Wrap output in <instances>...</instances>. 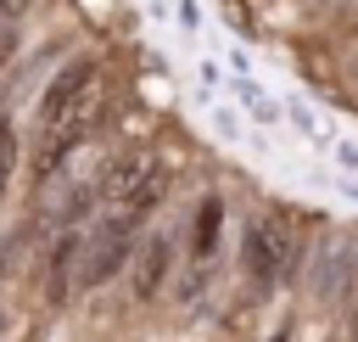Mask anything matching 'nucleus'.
Returning <instances> with one entry per match:
<instances>
[{
    "label": "nucleus",
    "instance_id": "1",
    "mask_svg": "<svg viewBox=\"0 0 358 342\" xmlns=\"http://www.w3.org/2000/svg\"><path fill=\"white\" fill-rule=\"evenodd\" d=\"M101 112H106V67H95V73L84 78V90L56 112V123L39 129V140H34V185H45V179L62 174V163L95 135Z\"/></svg>",
    "mask_w": 358,
    "mask_h": 342
},
{
    "label": "nucleus",
    "instance_id": "2",
    "mask_svg": "<svg viewBox=\"0 0 358 342\" xmlns=\"http://www.w3.org/2000/svg\"><path fill=\"white\" fill-rule=\"evenodd\" d=\"M168 163L157 157V151H123V157H112L106 163V174H101V196H106V207H117V213H151L162 196H168Z\"/></svg>",
    "mask_w": 358,
    "mask_h": 342
},
{
    "label": "nucleus",
    "instance_id": "3",
    "mask_svg": "<svg viewBox=\"0 0 358 342\" xmlns=\"http://www.w3.org/2000/svg\"><path fill=\"white\" fill-rule=\"evenodd\" d=\"M241 264H246V275L257 286H280L291 275V264H296V230L285 219H268V213L246 219V230H241Z\"/></svg>",
    "mask_w": 358,
    "mask_h": 342
},
{
    "label": "nucleus",
    "instance_id": "4",
    "mask_svg": "<svg viewBox=\"0 0 358 342\" xmlns=\"http://www.w3.org/2000/svg\"><path fill=\"white\" fill-rule=\"evenodd\" d=\"M134 230H140V213H106V224L90 235V252H84V269H78V280L84 286H101V280H112L123 264H129V252H134Z\"/></svg>",
    "mask_w": 358,
    "mask_h": 342
},
{
    "label": "nucleus",
    "instance_id": "5",
    "mask_svg": "<svg viewBox=\"0 0 358 342\" xmlns=\"http://www.w3.org/2000/svg\"><path fill=\"white\" fill-rule=\"evenodd\" d=\"M319 292L330 303H352V292H358V241L352 235H330L319 247Z\"/></svg>",
    "mask_w": 358,
    "mask_h": 342
},
{
    "label": "nucleus",
    "instance_id": "6",
    "mask_svg": "<svg viewBox=\"0 0 358 342\" xmlns=\"http://www.w3.org/2000/svg\"><path fill=\"white\" fill-rule=\"evenodd\" d=\"M168 269H173V241H168V235H151V241L140 247V258H134V297L151 303V297L162 292Z\"/></svg>",
    "mask_w": 358,
    "mask_h": 342
},
{
    "label": "nucleus",
    "instance_id": "7",
    "mask_svg": "<svg viewBox=\"0 0 358 342\" xmlns=\"http://www.w3.org/2000/svg\"><path fill=\"white\" fill-rule=\"evenodd\" d=\"M218 224H224V202H218V196H201L196 224H190V258H196V264L213 258V247H218Z\"/></svg>",
    "mask_w": 358,
    "mask_h": 342
},
{
    "label": "nucleus",
    "instance_id": "8",
    "mask_svg": "<svg viewBox=\"0 0 358 342\" xmlns=\"http://www.w3.org/2000/svg\"><path fill=\"white\" fill-rule=\"evenodd\" d=\"M84 258V241H78V230H67L56 247H50V303H62L67 297V280H73V264Z\"/></svg>",
    "mask_w": 358,
    "mask_h": 342
},
{
    "label": "nucleus",
    "instance_id": "9",
    "mask_svg": "<svg viewBox=\"0 0 358 342\" xmlns=\"http://www.w3.org/2000/svg\"><path fill=\"white\" fill-rule=\"evenodd\" d=\"M11 174H17V123L0 118V196L11 191Z\"/></svg>",
    "mask_w": 358,
    "mask_h": 342
},
{
    "label": "nucleus",
    "instance_id": "10",
    "mask_svg": "<svg viewBox=\"0 0 358 342\" xmlns=\"http://www.w3.org/2000/svg\"><path fill=\"white\" fill-rule=\"evenodd\" d=\"M17 50H22V34H17V22L0 17V78H6V67L17 62Z\"/></svg>",
    "mask_w": 358,
    "mask_h": 342
},
{
    "label": "nucleus",
    "instance_id": "11",
    "mask_svg": "<svg viewBox=\"0 0 358 342\" xmlns=\"http://www.w3.org/2000/svg\"><path fill=\"white\" fill-rule=\"evenodd\" d=\"M28 6H34V0H0V17L11 22V17H17V11H28Z\"/></svg>",
    "mask_w": 358,
    "mask_h": 342
},
{
    "label": "nucleus",
    "instance_id": "12",
    "mask_svg": "<svg viewBox=\"0 0 358 342\" xmlns=\"http://www.w3.org/2000/svg\"><path fill=\"white\" fill-rule=\"evenodd\" d=\"M352 314H347V325H352V336H358V292H352V303H347Z\"/></svg>",
    "mask_w": 358,
    "mask_h": 342
},
{
    "label": "nucleus",
    "instance_id": "13",
    "mask_svg": "<svg viewBox=\"0 0 358 342\" xmlns=\"http://www.w3.org/2000/svg\"><path fill=\"white\" fill-rule=\"evenodd\" d=\"M0 275H6V258H0Z\"/></svg>",
    "mask_w": 358,
    "mask_h": 342
}]
</instances>
